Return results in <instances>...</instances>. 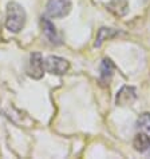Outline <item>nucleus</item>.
<instances>
[{
    "instance_id": "f257e3e1",
    "label": "nucleus",
    "mask_w": 150,
    "mask_h": 159,
    "mask_svg": "<svg viewBox=\"0 0 150 159\" xmlns=\"http://www.w3.org/2000/svg\"><path fill=\"white\" fill-rule=\"evenodd\" d=\"M26 15L24 8L16 2H11L7 4V15H6V27L11 32H19L23 30L26 24Z\"/></svg>"
},
{
    "instance_id": "f03ea898",
    "label": "nucleus",
    "mask_w": 150,
    "mask_h": 159,
    "mask_svg": "<svg viewBox=\"0 0 150 159\" xmlns=\"http://www.w3.org/2000/svg\"><path fill=\"white\" fill-rule=\"evenodd\" d=\"M71 11V0H48L47 2V14L51 17L59 19L68 15Z\"/></svg>"
},
{
    "instance_id": "7ed1b4c3",
    "label": "nucleus",
    "mask_w": 150,
    "mask_h": 159,
    "mask_svg": "<svg viewBox=\"0 0 150 159\" xmlns=\"http://www.w3.org/2000/svg\"><path fill=\"white\" fill-rule=\"evenodd\" d=\"M70 63L66 59L60 58V56H48L45 60V70L48 74L52 75H64L68 71Z\"/></svg>"
},
{
    "instance_id": "20e7f679",
    "label": "nucleus",
    "mask_w": 150,
    "mask_h": 159,
    "mask_svg": "<svg viewBox=\"0 0 150 159\" xmlns=\"http://www.w3.org/2000/svg\"><path fill=\"white\" fill-rule=\"evenodd\" d=\"M27 75L32 79H40L45 74V61H43V58L39 52H34L30 56L28 64H27Z\"/></svg>"
},
{
    "instance_id": "39448f33",
    "label": "nucleus",
    "mask_w": 150,
    "mask_h": 159,
    "mask_svg": "<svg viewBox=\"0 0 150 159\" xmlns=\"http://www.w3.org/2000/svg\"><path fill=\"white\" fill-rule=\"evenodd\" d=\"M137 99V91L134 87L130 86H123L117 94V104L120 106H130L131 103H134V100Z\"/></svg>"
},
{
    "instance_id": "423d86ee",
    "label": "nucleus",
    "mask_w": 150,
    "mask_h": 159,
    "mask_svg": "<svg viewBox=\"0 0 150 159\" xmlns=\"http://www.w3.org/2000/svg\"><path fill=\"white\" fill-rule=\"evenodd\" d=\"M114 64L110 59H103L102 64H101V83L102 84H109V82L111 80L113 74H114Z\"/></svg>"
},
{
    "instance_id": "0eeeda50",
    "label": "nucleus",
    "mask_w": 150,
    "mask_h": 159,
    "mask_svg": "<svg viewBox=\"0 0 150 159\" xmlns=\"http://www.w3.org/2000/svg\"><path fill=\"white\" fill-rule=\"evenodd\" d=\"M107 8L115 16H123L129 11V4H127L126 0H110Z\"/></svg>"
},
{
    "instance_id": "6e6552de",
    "label": "nucleus",
    "mask_w": 150,
    "mask_h": 159,
    "mask_svg": "<svg viewBox=\"0 0 150 159\" xmlns=\"http://www.w3.org/2000/svg\"><path fill=\"white\" fill-rule=\"evenodd\" d=\"M42 27H43V32H45L47 39L51 43H55V44L60 43L59 42V35H58V32H56V28L54 27V24H52L50 20L42 17Z\"/></svg>"
},
{
    "instance_id": "1a4fd4ad",
    "label": "nucleus",
    "mask_w": 150,
    "mask_h": 159,
    "mask_svg": "<svg viewBox=\"0 0 150 159\" xmlns=\"http://www.w3.org/2000/svg\"><path fill=\"white\" fill-rule=\"evenodd\" d=\"M133 146L137 151L139 152H145L150 148V136L145 132H139L135 135V138L133 140Z\"/></svg>"
},
{
    "instance_id": "9d476101",
    "label": "nucleus",
    "mask_w": 150,
    "mask_h": 159,
    "mask_svg": "<svg viewBox=\"0 0 150 159\" xmlns=\"http://www.w3.org/2000/svg\"><path fill=\"white\" fill-rule=\"evenodd\" d=\"M118 34V31L115 30H111V28H101L98 31V35H96V40H95V47H101L102 46V43L105 40H107V39H111L113 36H115Z\"/></svg>"
},
{
    "instance_id": "9b49d317",
    "label": "nucleus",
    "mask_w": 150,
    "mask_h": 159,
    "mask_svg": "<svg viewBox=\"0 0 150 159\" xmlns=\"http://www.w3.org/2000/svg\"><path fill=\"white\" fill-rule=\"evenodd\" d=\"M137 127L142 131H150V112H143L137 119Z\"/></svg>"
}]
</instances>
